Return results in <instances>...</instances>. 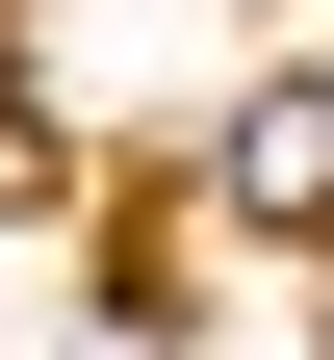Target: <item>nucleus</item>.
Returning a JSON list of instances; mask_svg holds the SVG:
<instances>
[{"mask_svg":"<svg viewBox=\"0 0 334 360\" xmlns=\"http://www.w3.org/2000/svg\"><path fill=\"white\" fill-rule=\"evenodd\" d=\"M231 232H334V77H257L231 103Z\"/></svg>","mask_w":334,"mask_h":360,"instance_id":"obj_1","label":"nucleus"},{"mask_svg":"<svg viewBox=\"0 0 334 360\" xmlns=\"http://www.w3.org/2000/svg\"><path fill=\"white\" fill-rule=\"evenodd\" d=\"M103 360H155V335H103Z\"/></svg>","mask_w":334,"mask_h":360,"instance_id":"obj_3","label":"nucleus"},{"mask_svg":"<svg viewBox=\"0 0 334 360\" xmlns=\"http://www.w3.org/2000/svg\"><path fill=\"white\" fill-rule=\"evenodd\" d=\"M26 180H52V129H26V77H0V206H26Z\"/></svg>","mask_w":334,"mask_h":360,"instance_id":"obj_2","label":"nucleus"}]
</instances>
